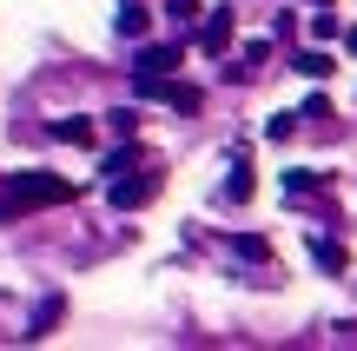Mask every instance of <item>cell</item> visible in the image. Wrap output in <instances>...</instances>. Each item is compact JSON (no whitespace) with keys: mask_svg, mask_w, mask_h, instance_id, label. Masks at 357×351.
<instances>
[{"mask_svg":"<svg viewBox=\"0 0 357 351\" xmlns=\"http://www.w3.org/2000/svg\"><path fill=\"white\" fill-rule=\"evenodd\" d=\"M178 53H185V47H172V40H166V47H139V66H132V80H166L172 66H178Z\"/></svg>","mask_w":357,"mask_h":351,"instance_id":"cell-4","label":"cell"},{"mask_svg":"<svg viewBox=\"0 0 357 351\" xmlns=\"http://www.w3.org/2000/svg\"><path fill=\"white\" fill-rule=\"evenodd\" d=\"M311 186H318V172H305V166H291V172H284V193H291V199H305Z\"/></svg>","mask_w":357,"mask_h":351,"instance_id":"cell-12","label":"cell"},{"mask_svg":"<svg viewBox=\"0 0 357 351\" xmlns=\"http://www.w3.org/2000/svg\"><path fill=\"white\" fill-rule=\"evenodd\" d=\"M231 246H238L245 259H271V246H265V239H252V232H245V239H231Z\"/></svg>","mask_w":357,"mask_h":351,"instance_id":"cell-14","label":"cell"},{"mask_svg":"<svg viewBox=\"0 0 357 351\" xmlns=\"http://www.w3.org/2000/svg\"><path fill=\"white\" fill-rule=\"evenodd\" d=\"M153 193H159V172H139V179H126V172H119V179H113V206H119V212L146 206Z\"/></svg>","mask_w":357,"mask_h":351,"instance_id":"cell-3","label":"cell"},{"mask_svg":"<svg viewBox=\"0 0 357 351\" xmlns=\"http://www.w3.org/2000/svg\"><path fill=\"white\" fill-rule=\"evenodd\" d=\"M311 259H318L324 272H344V246H337V239H311Z\"/></svg>","mask_w":357,"mask_h":351,"instance_id":"cell-9","label":"cell"},{"mask_svg":"<svg viewBox=\"0 0 357 351\" xmlns=\"http://www.w3.org/2000/svg\"><path fill=\"white\" fill-rule=\"evenodd\" d=\"M60 312H66V305H60V299H47V305L33 312V331H26V338H47V331L60 325Z\"/></svg>","mask_w":357,"mask_h":351,"instance_id":"cell-10","label":"cell"},{"mask_svg":"<svg viewBox=\"0 0 357 351\" xmlns=\"http://www.w3.org/2000/svg\"><path fill=\"white\" fill-rule=\"evenodd\" d=\"M166 13H172L178 27H192V20H199V0H166Z\"/></svg>","mask_w":357,"mask_h":351,"instance_id":"cell-13","label":"cell"},{"mask_svg":"<svg viewBox=\"0 0 357 351\" xmlns=\"http://www.w3.org/2000/svg\"><path fill=\"white\" fill-rule=\"evenodd\" d=\"M146 27H153V13H146L139 0H126V7H119V33H126V40H146Z\"/></svg>","mask_w":357,"mask_h":351,"instance_id":"cell-8","label":"cell"},{"mask_svg":"<svg viewBox=\"0 0 357 351\" xmlns=\"http://www.w3.org/2000/svg\"><path fill=\"white\" fill-rule=\"evenodd\" d=\"M66 199H73V186L53 179V172H7V193H0V225L20 219V212H33V206H66Z\"/></svg>","mask_w":357,"mask_h":351,"instance_id":"cell-1","label":"cell"},{"mask_svg":"<svg viewBox=\"0 0 357 351\" xmlns=\"http://www.w3.org/2000/svg\"><path fill=\"white\" fill-rule=\"evenodd\" d=\"M113 119V133H139V113H132V106H119V113H106Z\"/></svg>","mask_w":357,"mask_h":351,"instance_id":"cell-17","label":"cell"},{"mask_svg":"<svg viewBox=\"0 0 357 351\" xmlns=\"http://www.w3.org/2000/svg\"><path fill=\"white\" fill-rule=\"evenodd\" d=\"M291 66H298V73H305V80H331V73H337V60H331V53H324V47H305V53H298Z\"/></svg>","mask_w":357,"mask_h":351,"instance_id":"cell-7","label":"cell"},{"mask_svg":"<svg viewBox=\"0 0 357 351\" xmlns=\"http://www.w3.org/2000/svg\"><path fill=\"white\" fill-rule=\"evenodd\" d=\"M139 166V146H119V153H106V179H119V172Z\"/></svg>","mask_w":357,"mask_h":351,"instance_id":"cell-11","label":"cell"},{"mask_svg":"<svg viewBox=\"0 0 357 351\" xmlns=\"http://www.w3.org/2000/svg\"><path fill=\"white\" fill-rule=\"evenodd\" d=\"M344 47H351V53H357V27H351V33H344Z\"/></svg>","mask_w":357,"mask_h":351,"instance_id":"cell-18","label":"cell"},{"mask_svg":"<svg viewBox=\"0 0 357 351\" xmlns=\"http://www.w3.org/2000/svg\"><path fill=\"white\" fill-rule=\"evenodd\" d=\"M231 27H238V20H231V7H212L199 20V53H212V60H218V53L231 47Z\"/></svg>","mask_w":357,"mask_h":351,"instance_id":"cell-2","label":"cell"},{"mask_svg":"<svg viewBox=\"0 0 357 351\" xmlns=\"http://www.w3.org/2000/svg\"><path fill=\"white\" fill-rule=\"evenodd\" d=\"M265 133H271V140H291V133H298V113H278V119H271Z\"/></svg>","mask_w":357,"mask_h":351,"instance_id":"cell-16","label":"cell"},{"mask_svg":"<svg viewBox=\"0 0 357 351\" xmlns=\"http://www.w3.org/2000/svg\"><path fill=\"white\" fill-rule=\"evenodd\" d=\"M311 7H331V0H311Z\"/></svg>","mask_w":357,"mask_h":351,"instance_id":"cell-19","label":"cell"},{"mask_svg":"<svg viewBox=\"0 0 357 351\" xmlns=\"http://www.w3.org/2000/svg\"><path fill=\"white\" fill-rule=\"evenodd\" d=\"M311 33H318V40H337V13H311Z\"/></svg>","mask_w":357,"mask_h":351,"instance_id":"cell-15","label":"cell"},{"mask_svg":"<svg viewBox=\"0 0 357 351\" xmlns=\"http://www.w3.org/2000/svg\"><path fill=\"white\" fill-rule=\"evenodd\" d=\"M53 140H60V146H93V119H79V113L53 119Z\"/></svg>","mask_w":357,"mask_h":351,"instance_id":"cell-6","label":"cell"},{"mask_svg":"<svg viewBox=\"0 0 357 351\" xmlns=\"http://www.w3.org/2000/svg\"><path fill=\"white\" fill-rule=\"evenodd\" d=\"M252 186H258V179H252V159L238 153V159H231V179H225V199H231V206H245V199H252Z\"/></svg>","mask_w":357,"mask_h":351,"instance_id":"cell-5","label":"cell"}]
</instances>
